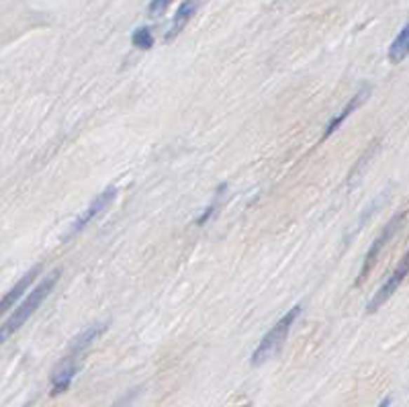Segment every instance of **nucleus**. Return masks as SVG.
<instances>
[{
  "mask_svg": "<svg viewBox=\"0 0 409 407\" xmlns=\"http://www.w3.org/2000/svg\"><path fill=\"white\" fill-rule=\"evenodd\" d=\"M58 281H60V270H53V272H49L48 276L27 295V299H25L23 303H21V305L15 309V313L2 323V330H0V340H2V342H6L8 335L15 334L17 330L23 328L25 321L39 309V305L43 303V299H46L49 293L53 291V287L58 285Z\"/></svg>",
  "mask_w": 409,
  "mask_h": 407,
  "instance_id": "1",
  "label": "nucleus"
},
{
  "mask_svg": "<svg viewBox=\"0 0 409 407\" xmlns=\"http://www.w3.org/2000/svg\"><path fill=\"white\" fill-rule=\"evenodd\" d=\"M387 55H389V62L391 64H401L409 55V21L408 25H403V29L393 39V44H391Z\"/></svg>",
  "mask_w": 409,
  "mask_h": 407,
  "instance_id": "11",
  "label": "nucleus"
},
{
  "mask_svg": "<svg viewBox=\"0 0 409 407\" xmlns=\"http://www.w3.org/2000/svg\"><path fill=\"white\" fill-rule=\"evenodd\" d=\"M408 276H409V250L405 252V256L399 260V264L395 266V270L389 274V279H387L385 283L381 285V288L375 293V297L368 301V305H366V313L379 312V309L385 305L387 301L395 295V291L401 287V283H403Z\"/></svg>",
  "mask_w": 409,
  "mask_h": 407,
  "instance_id": "3",
  "label": "nucleus"
},
{
  "mask_svg": "<svg viewBox=\"0 0 409 407\" xmlns=\"http://www.w3.org/2000/svg\"><path fill=\"white\" fill-rule=\"evenodd\" d=\"M389 406H391V399H389V397H385V399H383V401H381V403H379L377 407H389Z\"/></svg>",
  "mask_w": 409,
  "mask_h": 407,
  "instance_id": "14",
  "label": "nucleus"
},
{
  "mask_svg": "<svg viewBox=\"0 0 409 407\" xmlns=\"http://www.w3.org/2000/svg\"><path fill=\"white\" fill-rule=\"evenodd\" d=\"M199 6H201L199 2H191V0H185V2L178 4V11H176V15H174V19H172V23H170L168 27V33H166V37H164L166 41H172L176 35L182 33V29L187 27V23H189L191 19H193Z\"/></svg>",
  "mask_w": 409,
  "mask_h": 407,
  "instance_id": "8",
  "label": "nucleus"
},
{
  "mask_svg": "<svg viewBox=\"0 0 409 407\" xmlns=\"http://www.w3.org/2000/svg\"><path fill=\"white\" fill-rule=\"evenodd\" d=\"M168 6H170L168 0H154V2H149V6H147V8H149V17H154V19L160 17Z\"/></svg>",
  "mask_w": 409,
  "mask_h": 407,
  "instance_id": "13",
  "label": "nucleus"
},
{
  "mask_svg": "<svg viewBox=\"0 0 409 407\" xmlns=\"http://www.w3.org/2000/svg\"><path fill=\"white\" fill-rule=\"evenodd\" d=\"M131 44H133V48L138 49L152 48V46H154V33H152V29H149V27H140V29H135L133 35H131Z\"/></svg>",
  "mask_w": 409,
  "mask_h": 407,
  "instance_id": "12",
  "label": "nucleus"
},
{
  "mask_svg": "<svg viewBox=\"0 0 409 407\" xmlns=\"http://www.w3.org/2000/svg\"><path fill=\"white\" fill-rule=\"evenodd\" d=\"M105 330H107V326H105V323H95V326H90V328H86L82 334L74 340L68 354H70V356H78V354H82L86 348H90V346H93V342H97L98 338L105 334Z\"/></svg>",
  "mask_w": 409,
  "mask_h": 407,
  "instance_id": "10",
  "label": "nucleus"
},
{
  "mask_svg": "<svg viewBox=\"0 0 409 407\" xmlns=\"http://www.w3.org/2000/svg\"><path fill=\"white\" fill-rule=\"evenodd\" d=\"M115 196H117V189L115 187H107L102 192H98L97 196L90 201V205L80 213V215L76 217V221L72 223V229H70V234H68V238H72L76 236L78 232H82L95 217H98L113 201H115Z\"/></svg>",
  "mask_w": 409,
  "mask_h": 407,
  "instance_id": "5",
  "label": "nucleus"
},
{
  "mask_svg": "<svg viewBox=\"0 0 409 407\" xmlns=\"http://www.w3.org/2000/svg\"><path fill=\"white\" fill-rule=\"evenodd\" d=\"M301 305H295L290 312H287L268 332L266 335L260 340V344L256 346V350L252 352V366H260V364H264L268 360H272L274 356H279L281 354V350H283V346H285V342H287V335H289L290 328L295 326V321H297V317L301 315Z\"/></svg>",
  "mask_w": 409,
  "mask_h": 407,
  "instance_id": "2",
  "label": "nucleus"
},
{
  "mask_svg": "<svg viewBox=\"0 0 409 407\" xmlns=\"http://www.w3.org/2000/svg\"><path fill=\"white\" fill-rule=\"evenodd\" d=\"M39 270H41V264H37V266H33L27 274H25L23 279L15 285V287L11 288L8 293H4V297H2V312L6 313L13 305H15V301H19L21 297H23V293L27 288L31 287V283L35 281V276L39 274Z\"/></svg>",
  "mask_w": 409,
  "mask_h": 407,
  "instance_id": "9",
  "label": "nucleus"
},
{
  "mask_svg": "<svg viewBox=\"0 0 409 407\" xmlns=\"http://www.w3.org/2000/svg\"><path fill=\"white\" fill-rule=\"evenodd\" d=\"M405 219V211H401L399 215H395L389 223H387L385 227H383V232H381V236L377 238V240L373 241V246L368 248V252H366V258H364V266H362L361 270V279H358V283H362L366 276H368V272H370V268L375 266L377 262V258L381 256V252H383V248L387 246V241L391 240L395 234H397V229H399V225H401V221Z\"/></svg>",
  "mask_w": 409,
  "mask_h": 407,
  "instance_id": "4",
  "label": "nucleus"
},
{
  "mask_svg": "<svg viewBox=\"0 0 409 407\" xmlns=\"http://www.w3.org/2000/svg\"><path fill=\"white\" fill-rule=\"evenodd\" d=\"M368 96H370V88H368V86H364L361 93H356V95L352 96V98L348 100V105H346V107H344V109H342V111L337 113L334 119L328 123V127H326V131H323V135H321V142H323V140H328V138H330L332 133H336L337 129H340V125H342L344 121L348 119V117H350V115H352L354 111H358L362 105H364V102L368 100Z\"/></svg>",
  "mask_w": 409,
  "mask_h": 407,
  "instance_id": "7",
  "label": "nucleus"
},
{
  "mask_svg": "<svg viewBox=\"0 0 409 407\" xmlns=\"http://www.w3.org/2000/svg\"><path fill=\"white\" fill-rule=\"evenodd\" d=\"M78 373V362H76V356H66L62 360L53 373H51V395H62L64 391H68V387L72 383V379Z\"/></svg>",
  "mask_w": 409,
  "mask_h": 407,
  "instance_id": "6",
  "label": "nucleus"
}]
</instances>
